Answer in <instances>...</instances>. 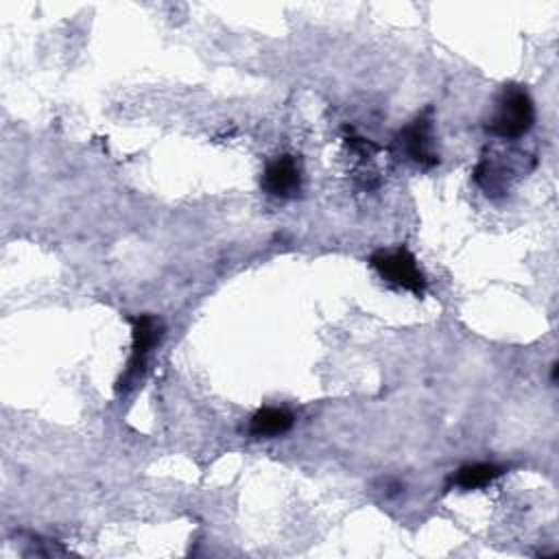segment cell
I'll return each instance as SVG.
<instances>
[{"mask_svg":"<svg viewBox=\"0 0 559 559\" xmlns=\"http://www.w3.org/2000/svg\"><path fill=\"white\" fill-rule=\"evenodd\" d=\"M369 264L378 275L404 290H411L415 295L426 293V277L415 260V255L406 247L397 249H380L369 258Z\"/></svg>","mask_w":559,"mask_h":559,"instance_id":"cell-3","label":"cell"},{"mask_svg":"<svg viewBox=\"0 0 559 559\" xmlns=\"http://www.w3.org/2000/svg\"><path fill=\"white\" fill-rule=\"evenodd\" d=\"M502 472H504V467L496 465V463H467V465H461L456 469V474H452L450 480L454 487L467 491V489H478V487L489 485Z\"/></svg>","mask_w":559,"mask_h":559,"instance_id":"cell-7","label":"cell"},{"mask_svg":"<svg viewBox=\"0 0 559 559\" xmlns=\"http://www.w3.org/2000/svg\"><path fill=\"white\" fill-rule=\"evenodd\" d=\"M535 122V105L522 85H504L496 98L493 114L485 129L502 140H515L531 131Z\"/></svg>","mask_w":559,"mask_h":559,"instance_id":"cell-1","label":"cell"},{"mask_svg":"<svg viewBox=\"0 0 559 559\" xmlns=\"http://www.w3.org/2000/svg\"><path fill=\"white\" fill-rule=\"evenodd\" d=\"M262 188L271 197L293 199L301 192V168L293 155H277L262 173Z\"/></svg>","mask_w":559,"mask_h":559,"instance_id":"cell-5","label":"cell"},{"mask_svg":"<svg viewBox=\"0 0 559 559\" xmlns=\"http://www.w3.org/2000/svg\"><path fill=\"white\" fill-rule=\"evenodd\" d=\"M395 146L406 159L421 168H432L439 164V153L432 148V107H426L415 120L397 131Z\"/></svg>","mask_w":559,"mask_h":559,"instance_id":"cell-4","label":"cell"},{"mask_svg":"<svg viewBox=\"0 0 559 559\" xmlns=\"http://www.w3.org/2000/svg\"><path fill=\"white\" fill-rule=\"evenodd\" d=\"M129 323H131V356H129L127 369L122 371V376L116 384L118 393L120 391L127 393L131 386H135V382L144 373L148 354L155 349V345L164 336V323H162V319H157L153 314L131 317Z\"/></svg>","mask_w":559,"mask_h":559,"instance_id":"cell-2","label":"cell"},{"mask_svg":"<svg viewBox=\"0 0 559 559\" xmlns=\"http://www.w3.org/2000/svg\"><path fill=\"white\" fill-rule=\"evenodd\" d=\"M293 413L280 406H264L253 413L249 421V432L253 437H277L293 428Z\"/></svg>","mask_w":559,"mask_h":559,"instance_id":"cell-6","label":"cell"}]
</instances>
